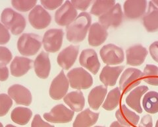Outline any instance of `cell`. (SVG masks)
<instances>
[{
  "instance_id": "d6986e66",
  "label": "cell",
  "mask_w": 158,
  "mask_h": 127,
  "mask_svg": "<svg viewBox=\"0 0 158 127\" xmlns=\"http://www.w3.org/2000/svg\"><path fill=\"white\" fill-rule=\"evenodd\" d=\"M115 116L118 123L125 126L135 127L140 120V116L129 110L125 105H122L115 113Z\"/></svg>"
},
{
  "instance_id": "44dd1931",
  "label": "cell",
  "mask_w": 158,
  "mask_h": 127,
  "mask_svg": "<svg viewBox=\"0 0 158 127\" xmlns=\"http://www.w3.org/2000/svg\"><path fill=\"white\" fill-rule=\"evenodd\" d=\"M34 66L38 77L42 79L48 78L51 70V64L48 54L45 52H42L36 57Z\"/></svg>"
},
{
  "instance_id": "8d00e7d4",
  "label": "cell",
  "mask_w": 158,
  "mask_h": 127,
  "mask_svg": "<svg viewBox=\"0 0 158 127\" xmlns=\"http://www.w3.org/2000/svg\"><path fill=\"white\" fill-rule=\"evenodd\" d=\"M63 3V2L62 0H59V1H47V0H42V1H41L42 6L46 9H49V10H53V9L58 8L61 6Z\"/></svg>"
},
{
  "instance_id": "d6a6232c",
  "label": "cell",
  "mask_w": 158,
  "mask_h": 127,
  "mask_svg": "<svg viewBox=\"0 0 158 127\" xmlns=\"http://www.w3.org/2000/svg\"><path fill=\"white\" fill-rule=\"evenodd\" d=\"M13 105L11 97L5 94H0V116H3L9 112Z\"/></svg>"
},
{
  "instance_id": "bcb514c9",
  "label": "cell",
  "mask_w": 158,
  "mask_h": 127,
  "mask_svg": "<svg viewBox=\"0 0 158 127\" xmlns=\"http://www.w3.org/2000/svg\"><path fill=\"white\" fill-rule=\"evenodd\" d=\"M156 127H158V120L156 122Z\"/></svg>"
},
{
  "instance_id": "5b68a950",
  "label": "cell",
  "mask_w": 158,
  "mask_h": 127,
  "mask_svg": "<svg viewBox=\"0 0 158 127\" xmlns=\"http://www.w3.org/2000/svg\"><path fill=\"white\" fill-rule=\"evenodd\" d=\"M143 79V73L136 68H127L122 74L119 81V89L123 94H127L139 85Z\"/></svg>"
},
{
  "instance_id": "d590c367",
  "label": "cell",
  "mask_w": 158,
  "mask_h": 127,
  "mask_svg": "<svg viewBox=\"0 0 158 127\" xmlns=\"http://www.w3.org/2000/svg\"><path fill=\"white\" fill-rule=\"evenodd\" d=\"M10 40V34L7 29L0 23V45H5Z\"/></svg>"
},
{
  "instance_id": "f6af8a7d",
  "label": "cell",
  "mask_w": 158,
  "mask_h": 127,
  "mask_svg": "<svg viewBox=\"0 0 158 127\" xmlns=\"http://www.w3.org/2000/svg\"><path fill=\"white\" fill-rule=\"evenodd\" d=\"M6 127H17V126H13V125H7Z\"/></svg>"
},
{
  "instance_id": "3957f363",
  "label": "cell",
  "mask_w": 158,
  "mask_h": 127,
  "mask_svg": "<svg viewBox=\"0 0 158 127\" xmlns=\"http://www.w3.org/2000/svg\"><path fill=\"white\" fill-rule=\"evenodd\" d=\"M40 37L32 33H24L20 37L17 42L19 52L24 56H33L40 49Z\"/></svg>"
},
{
  "instance_id": "e0dca14e",
  "label": "cell",
  "mask_w": 158,
  "mask_h": 127,
  "mask_svg": "<svg viewBox=\"0 0 158 127\" xmlns=\"http://www.w3.org/2000/svg\"><path fill=\"white\" fill-rule=\"evenodd\" d=\"M79 46L70 45L63 50L57 56V63L64 70H69L75 62L78 55Z\"/></svg>"
},
{
  "instance_id": "e575fe53",
  "label": "cell",
  "mask_w": 158,
  "mask_h": 127,
  "mask_svg": "<svg viewBox=\"0 0 158 127\" xmlns=\"http://www.w3.org/2000/svg\"><path fill=\"white\" fill-rule=\"evenodd\" d=\"M12 54L7 48L0 46V64L6 65L11 62Z\"/></svg>"
},
{
  "instance_id": "7c38bea8",
  "label": "cell",
  "mask_w": 158,
  "mask_h": 127,
  "mask_svg": "<svg viewBox=\"0 0 158 127\" xmlns=\"http://www.w3.org/2000/svg\"><path fill=\"white\" fill-rule=\"evenodd\" d=\"M28 20L34 28L43 29L49 26L52 21V17L48 11L38 5L30 12Z\"/></svg>"
},
{
  "instance_id": "2e32d148",
  "label": "cell",
  "mask_w": 158,
  "mask_h": 127,
  "mask_svg": "<svg viewBox=\"0 0 158 127\" xmlns=\"http://www.w3.org/2000/svg\"><path fill=\"white\" fill-rule=\"evenodd\" d=\"M127 64L129 66H138L144 63L148 55L146 48L141 45L128 48L126 51Z\"/></svg>"
},
{
  "instance_id": "7bdbcfd3",
  "label": "cell",
  "mask_w": 158,
  "mask_h": 127,
  "mask_svg": "<svg viewBox=\"0 0 158 127\" xmlns=\"http://www.w3.org/2000/svg\"><path fill=\"white\" fill-rule=\"evenodd\" d=\"M110 127H128V126H123V125H121L119 123H118V121H114L111 123V125H110Z\"/></svg>"
},
{
  "instance_id": "f35d334b",
  "label": "cell",
  "mask_w": 158,
  "mask_h": 127,
  "mask_svg": "<svg viewBox=\"0 0 158 127\" xmlns=\"http://www.w3.org/2000/svg\"><path fill=\"white\" fill-rule=\"evenodd\" d=\"M73 6L75 9L81 11H86L90 6L92 1H77V0H72L71 2Z\"/></svg>"
},
{
  "instance_id": "ee69618b",
  "label": "cell",
  "mask_w": 158,
  "mask_h": 127,
  "mask_svg": "<svg viewBox=\"0 0 158 127\" xmlns=\"http://www.w3.org/2000/svg\"><path fill=\"white\" fill-rule=\"evenodd\" d=\"M152 2L158 8V0H154V1H153Z\"/></svg>"
},
{
  "instance_id": "d4e9b609",
  "label": "cell",
  "mask_w": 158,
  "mask_h": 127,
  "mask_svg": "<svg viewBox=\"0 0 158 127\" xmlns=\"http://www.w3.org/2000/svg\"><path fill=\"white\" fill-rule=\"evenodd\" d=\"M148 90L149 88L147 86L142 85L137 87L136 88L131 91L126 98V103L128 107L134 109L137 113H142V109L140 105V99Z\"/></svg>"
},
{
  "instance_id": "4316f807",
  "label": "cell",
  "mask_w": 158,
  "mask_h": 127,
  "mask_svg": "<svg viewBox=\"0 0 158 127\" xmlns=\"http://www.w3.org/2000/svg\"><path fill=\"white\" fill-rule=\"evenodd\" d=\"M64 102L75 112L81 111L85 105V99L82 92L75 91L69 93L64 97Z\"/></svg>"
},
{
  "instance_id": "7a4b0ae2",
  "label": "cell",
  "mask_w": 158,
  "mask_h": 127,
  "mask_svg": "<svg viewBox=\"0 0 158 127\" xmlns=\"http://www.w3.org/2000/svg\"><path fill=\"white\" fill-rule=\"evenodd\" d=\"M2 22L15 35L23 33L26 27V20L21 14L10 8L5 9L2 13Z\"/></svg>"
},
{
  "instance_id": "9a60e30c",
  "label": "cell",
  "mask_w": 158,
  "mask_h": 127,
  "mask_svg": "<svg viewBox=\"0 0 158 127\" xmlns=\"http://www.w3.org/2000/svg\"><path fill=\"white\" fill-rule=\"evenodd\" d=\"M148 2L143 1H126L124 3V14L127 19H137L146 13Z\"/></svg>"
},
{
  "instance_id": "60d3db41",
  "label": "cell",
  "mask_w": 158,
  "mask_h": 127,
  "mask_svg": "<svg viewBox=\"0 0 158 127\" xmlns=\"http://www.w3.org/2000/svg\"><path fill=\"white\" fill-rule=\"evenodd\" d=\"M138 127H153V120L152 116L149 115H144L141 119Z\"/></svg>"
},
{
  "instance_id": "f546056e",
  "label": "cell",
  "mask_w": 158,
  "mask_h": 127,
  "mask_svg": "<svg viewBox=\"0 0 158 127\" xmlns=\"http://www.w3.org/2000/svg\"><path fill=\"white\" fill-rule=\"evenodd\" d=\"M121 99V90L118 87H115L109 92L102 107L107 111H112L115 109L119 105Z\"/></svg>"
},
{
  "instance_id": "ac0fdd59",
  "label": "cell",
  "mask_w": 158,
  "mask_h": 127,
  "mask_svg": "<svg viewBox=\"0 0 158 127\" xmlns=\"http://www.w3.org/2000/svg\"><path fill=\"white\" fill-rule=\"evenodd\" d=\"M108 36L107 29L99 23L92 24L88 34V43L92 46H99L104 42Z\"/></svg>"
},
{
  "instance_id": "7402d4cb",
  "label": "cell",
  "mask_w": 158,
  "mask_h": 127,
  "mask_svg": "<svg viewBox=\"0 0 158 127\" xmlns=\"http://www.w3.org/2000/svg\"><path fill=\"white\" fill-rule=\"evenodd\" d=\"M143 25L148 32L158 31V8L152 2H149L148 10L143 17Z\"/></svg>"
},
{
  "instance_id": "b9f144b4",
  "label": "cell",
  "mask_w": 158,
  "mask_h": 127,
  "mask_svg": "<svg viewBox=\"0 0 158 127\" xmlns=\"http://www.w3.org/2000/svg\"><path fill=\"white\" fill-rule=\"evenodd\" d=\"M9 77V70L6 65L0 64V81H6Z\"/></svg>"
},
{
  "instance_id": "c3c4849f",
  "label": "cell",
  "mask_w": 158,
  "mask_h": 127,
  "mask_svg": "<svg viewBox=\"0 0 158 127\" xmlns=\"http://www.w3.org/2000/svg\"><path fill=\"white\" fill-rule=\"evenodd\" d=\"M94 127H105V126H96Z\"/></svg>"
},
{
  "instance_id": "4dcf8cb0",
  "label": "cell",
  "mask_w": 158,
  "mask_h": 127,
  "mask_svg": "<svg viewBox=\"0 0 158 127\" xmlns=\"http://www.w3.org/2000/svg\"><path fill=\"white\" fill-rule=\"evenodd\" d=\"M143 80L150 85L158 86V67L147 64L143 72Z\"/></svg>"
},
{
  "instance_id": "8992f818",
  "label": "cell",
  "mask_w": 158,
  "mask_h": 127,
  "mask_svg": "<svg viewBox=\"0 0 158 127\" xmlns=\"http://www.w3.org/2000/svg\"><path fill=\"white\" fill-rule=\"evenodd\" d=\"M100 54L103 62L108 66L120 64L125 60L123 50L113 44L103 46L101 48Z\"/></svg>"
},
{
  "instance_id": "603a6c76",
  "label": "cell",
  "mask_w": 158,
  "mask_h": 127,
  "mask_svg": "<svg viewBox=\"0 0 158 127\" xmlns=\"http://www.w3.org/2000/svg\"><path fill=\"white\" fill-rule=\"evenodd\" d=\"M32 62L29 58L16 56L10 66L11 74L15 77H21L26 74L32 68Z\"/></svg>"
},
{
  "instance_id": "ab89813d",
  "label": "cell",
  "mask_w": 158,
  "mask_h": 127,
  "mask_svg": "<svg viewBox=\"0 0 158 127\" xmlns=\"http://www.w3.org/2000/svg\"><path fill=\"white\" fill-rule=\"evenodd\" d=\"M149 51L154 60L158 62V41H156L152 44L150 46Z\"/></svg>"
},
{
  "instance_id": "836d02e7",
  "label": "cell",
  "mask_w": 158,
  "mask_h": 127,
  "mask_svg": "<svg viewBox=\"0 0 158 127\" xmlns=\"http://www.w3.org/2000/svg\"><path fill=\"white\" fill-rule=\"evenodd\" d=\"M37 2L36 1H13L11 2L12 6L14 8H15L17 10L26 12L36 6Z\"/></svg>"
},
{
  "instance_id": "6da1fadb",
  "label": "cell",
  "mask_w": 158,
  "mask_h": 127,
  "mask_svg": "<svg viewBox=\"0 0 158 127\" xmlns=\"http://www.w3.org/2000/svg\"><path fill=\"white\" fill-rule=\"evenodd\" d=\"M92 18L90 14L82 12L66 28L67 40L73 43H78L84 41L90 27Z\"/></svg>"
},
{
  "instance_id": "74e56055",
  "label": "cell",
  "mask_w": 158,
  "mask_h": 127,
  "mask_svg": "<svg viewBox=\"0 0 158 127\" xmlns=\"http://www.w3.org/2000/svg\"><path fill=\"white\" fill-rule=\"evenodd\" d=\"M31 127H55L48 123L44 121L40 115H36L34 116L31 124Z\"/></svg>"
},
{
  "instance_id": "30bf717a",
  "label": "cell",
  "mask_w": 158,
  "mask_h": 127,
  "mask_svg": "<svg viewBox=\"0 0 158 127\" xmlns=\"http://www.w3.org/2000/svg\"><path fill=\"white\" fill-rule=\"evenodd\" d=\"M77 17V11L71 2L66 1L56 12L55 20L60 26H69Z\"/></svg>"
},
{
  "instance_id": "83f0119b",
  "label": "cell",
  "mask_w": 158,
  "mask_h": 127,
  "mask_svg": "<svg viewBox=\"0 0 158 127\" xmlns=\"http://www.w3.org/2000/svg\"><path fill=\"white\" fill-rule=\"evenodd\" d=\"M32 115V111L26 107H16L11 112V120L18 125H25L28 124Z\"/></svg>"
},
{
  "instance_id": "8fae6325",
  "label": "cell",
  "mask_w": 158,
  "mask_h": 127,
  "mask_svg": "<svg viewBox=\"0 0 158 127\" xmlns=\"http://www.w3.org/2000/svg\"><path fill=\"white\" fill-rule=\"evenodd\" d=\"M69 87V80L62 70L52 81L49 88V95L54 100H60L65 96Z\"/></svg>"
},
{
  "instance_id": "5bb4252c",
  "label": "cell",
  "mask_w": 158,
  "mask_h": 127,
  "mask_svg": "<svg viewBox=\"0 0 158 127\" xmlns=\"http://www.w3.org/2000/svg\"><path fill=\"white\" fill-rule=\"evenodd\" d=\"M8 94L19 105L29 106L32 103L31 91L23 85L15 84L11 86L8 90Z\"/></svg>"
},
{
  "instance_id": "ba28073f",
  "label": "cell",
  "mask_w": 158,
  "mask_h": 127,
  "mask_svg": "<svg viewBox=\"0 0 158 127\" xmlns=\"http://www.w3.org/2000/svg\"><path fill=\"white\" fill-rule=\"evenodd\" d=\"M64 33L62 29H49L44 34L43 44L45 50L48 52H56L62 46Z\"/></svg>"
},
{
  "instance_id": "9c48e42d",
  "label": "cell",
  "mask_w": 158,
  "mask_h": 127,
  "mask_svg": "<svg viewBox=\"0 0 158 127\" xmlns=\"http://www.w3.org/2000/svg\"><path fill=\"white\" fill-rule=\"evenodd\" d=\"M123 14L121 5L116 3L105 14L99 17L100 24L106 29L110 27H118L123 22Z\"/></svg>"
},
{
  "instance_id": "1f68e13d",
  "label": "cell",
  "mask_w": 158,
  "mask_h": 127,
  "mask_svg": "<svg viewBox=\"0 0 158 127\" xmlns=\"http://www.w3.org/2000/svg\"><path fill=\"white\" fill-rule=\"evenodd\" d=\"M116 4L115 1H96L91 8L90 13L96 16H101L111 9Z\"/></svg>"
},
{
  "instance_id": "cb8c5ba5",
  "label": "cell",
  "mask_w": 158,
  "mask_h": 127,
  "mask_svg": "<svg viewBox=\"0 0 158 127\" xmlns=\"http://www.w3.org/2000/svg\"><path fill=\"white\" fill-rule=\"evenodd\" d=\"M107 93V87L105 85H98L93 88L88 95V104L91 109L97 111L100 108Z\"/></svg>"
},
{
  "instance_id": "f1b7e54d",
  "label": "cell",
  "mask_w": 158,
  "mask_h": 127,
  "mask_svg": "<svg viewBox=\"0 0 158 127\" xmlns=\"http://www.w3.org/2000/svg\"><path fill=\"white\" fill-rule=\"evenodd\" d=\"M142 105L148 113H158V93L154 91L148 92L143 98Z\"/></svg>"
},
{
  "instance_id": "4fadbf2b",
  "label": "cell",
  "mask_w": 158,
  "mask_h": 127,
  "mask_svg": "<svg viewBox=\"0 0 158 127\" xmlns=\"http://www.w3.org/2000/svg\"><path fill=\"white\" fill-rule=\"evenodd\" d=\"M79 62L81 65L86 68L93 74H97L100 68V62L99 61L96 52L93 49H85L82 51Z\"/></svg>"
},
{
  "instance_id": "52a82bcc",
  "label": "cell",
  "mask_w": 158,
  "mask_h": 127,
  "mask_svg": "<svg viewBox=\"0 0 158 127\" xmlns=\"http://www.w3.org/2000/svg\"><path fill=\"white\" fill-rule=\"evenodd\" d=\"M75 112L59 104L55 106L49 113L44 114V118L49 123H67L73 120Z\"/></svg>"
},
{
  "instance_id": "277c9868",
  "label": "cell",
  "mask_w": 158,
  "mask_h": 127,
  "mask_svg": "<svg viewBox=\"0 0 158 127\" xmlns=\"http://www.w3.org/2000/svg\"><path fill=\"white\" fill-rule=\"evenodd\" d=\"M69 84L73 89L86 90L93 84V78L89 73L82 68H76L67 74Z\"/></svg>"
},
{
  "instance_id": "7dc6e473",
  "label": "cell",
  "mask_w": 158,
  "mask_h": 127,
  "mask_svg": "<svg viewBox=\"0 0 158 127\" xmlns=\"http://www.w3.org/2000/svg\"><path fill=\"white\" fill-rule=\"evenodd\" d=\"M0 127H3V125H2V123H0Z\"/></svg>"
},
{
  "instance_id": "ffe728a7",
  "label": "cell",
  "mask_w": 158,
  "mask_h": 127,
  "mask_svg": "<svg viewBox=\"0 0 158 127\" xmlns=\"http://www.w3.org/2000/svg\"><path fill=\"white\" fill-rule=\"evenodd\" d=\"M124 68V66L111 67L107 65L103 68L100 75V80L106 86H114Z\"/></svg>"
},
{
  "instance_id": "484cf974",
  "label": "cell",
  "mask_w": 158,
  "mask_h": 127,
  "mask_svg": "<svg viewBox=\"0 0 158 127\" xmlns=\"http://www.w3.org/2000/svg\"><path fill=\"white\" fill-rule=\"evenodd\" d=\"M100 114L92 112L89 109L81 112L74 121L73 127H90L94 125L98 120Z\"/></svg>"
}]
</instances>
